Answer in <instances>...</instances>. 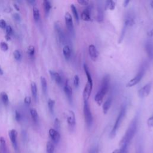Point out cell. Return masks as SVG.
Listing matches in <instances>:
<instances>
[{"label": "cell", "mask_w": 153, "mask_h": 153, "mask_svg": "<svg viewBox=\"0 0 153 153\" xmlns=\"http://www.w3.org/2000/svg\"><path fill=\"white\" fill-rule=\"evenodd\" d=\"M43 7L44 9L45 15L46 16H47L50 12L51 9H52V4H51V3L49 1L45 0V1H43Z\"/></svg>", "instance_id": "21"}, {"label": "cell", "mask_w": 153, "mask_h": 153, "mask_svg": "<svg viewBox=\"0 0 153 153\" xmlns=\"http://www.w3.org/2000/svg\"><path fill=\"white\" fill-rule=\"evenodd\" d=\"M49 73L50 75L52 77V78L56 82V83L61 86L63 84V80L62 78V76L61 75V74L56 71H52V70H50L49 71Z\"/></svg>", "instance_id": "12"}, {"label": "cell", "mask_w": 153, "mask_h": 153, "mask_svg": "<svg viewBox=\"0 0 153 153\" xmlns=\"http://www.w3.org/2000/svg\"><path fill=\"white\" fill-rule=\"evenodd\" d=\"M3 74H4L3 70V69L1 68V67H0V75H3Z\"/></svg>", "instance_id": "52"}, {"label": "cell", "mask_w": 153, "mask_h": 153, "mask_svg": "<svg viewBox=\"0 0 153 153\" xmlns=\"http://www.w3.org/2000/svg\"><path fill=\"white\" fill-rule=\"evenodd\" d=\"M55 29L59 42H61L62 44H66L67 38L59 22H56L55 23Z\"/></svg>", "instance_id": "6"}, {"label": "cell", "mask_w": 153, "mask_h": 153, "mask_svg": "<svg viewBox=\"0 0 153 153\" xmlns=\"http://www.w3.org/2000/svg\"><path fill=\"white\" fill-rule=\"evenodd\" d=\"M151 6L152 8H153V1L151 3Z\"/></svg>", "instance_id": "56"}, {"label": "cell", "mask_w": 153, "mask_h": 153, "mask_svg": "<svg viewBox=\"0 0 153 153\" xmlns=\"http://www.w3.org/2000/svg\"><path fill=\"white\" fill-rule=\"evenodd\" d=\"M32 13H33V17H34V20L35 22H38L40 19V12L39 9L36 7H34Z\"/></svg>", "instance_id": "27"}, {"label": "cell", "mask_w": 153, "mask_h": 153, "mask_svg": "<svg viewBox=\"0 0 153 153\" xmlns=\"http://www.w3.org/2000/svg\"><path fill=\"white\" fill-rule=\"evenodd\" d=\"M27 53L28 55V57L30 59H33L34 56H35V49L34 46L33 45H30L28 47V49H27Z\"/></svg>", "instance_id": "29"}, {"label": "cell", "mask_w": 153, "mask_h": 153, "mask_svg": "<svg viewBox=\"0 0 153 153\" xmlns=\"http://www.w3.org/2000/svg\"><path fill=\"white\" fill-rule=\"evenodd\" d=\"M104 19V13L101 8L97 9V21L102 22Z\"/></svg>", "instance_id": "35"}, {"label": "cell", "mask_w": 153, "mask_h": 153, "mask_svg": "<svg viewBox=\"0 0 153 153\" xmlns=\"http://www.w3.org/2000/svg\"><path fill=\"white\" fill-rule=\"evenodd\" d=\"M13 18H14V19H15L17 21H19L20 20V16L18 13H15L13 15Z\"/></svg>", "instance_id": "47"}, {"label": "cell", "mask_w": 153, "mask_h": 153, "mask_svg": "<svg viewBox=\"0 0 153 153\" xmlns=\"http://www.w3.org/2000/svg\"><path fill=\"white\" fill-rule=\"evenodd\" d=\"M0 153H2V151H1V146H0Z\"/></svg>", "instance_id": "57"}, {"label": "cell", "mask_w": 153, "mask_h": 153, "mask_svg": "<svg viewBox=\"0 0 153 153\" xmlns=\"http://www.w3.org/2000/svg\"><path fill=\"white\" fill-rule=\"evenodd\" d=\"M83 113H84V116L86 123L87 125V126L90 127L92 126L93 124V116L91 113L90 105L88 101H84Z\"/></svg>", "instance_id": "5"}, {"label": "cell", "mask_w": 153, "mask_h": 153, "mask_svg": "<svg viewBox=\"0 0 153 153\" xmlns=\"http://www.w3.org/2000/svg\"><path fill=\"white\" fill-rule=\"evenodd\" d=\"M28 3H29V4H32V5H33V4H34L36 2H35V1H28Z\"/></svg>", "instance_id": "53"}, {"label": "cell", "mask_w": 153, "mask_h": 153, "mask_svg": "<svg viewBox=\"0 0 153 153\" xmlns=\"http://www.w3.org/2000/svg\"><path fill=\"white\" fill-rule=\"evenodd\" d=\"M0 146H1L2 153H7L6 141L3 137H0Z\"/></svg>", "instance_id": "24"}, {"label": "cell", "mask_w": 153, "mask_h": 153, "mask_svg": "<svg viewBox=\"0 0 153 153\" xmlns=\"http://www.w3.org/2000/svg\"><path fill=\"white\" fill-rule=\"evenodd\" d=\"M7 26V23L5 20L0 19V28H1L2 29H6Z\"/></svg>", "instance_id": "43"}, {"label": "cell", "mask_w": 153, "mask_h": 153, "mask_svg": "<svg viewBox=\"0 0 153 153\" xmlns=\"http://www.w3.org/2000/svg\"><path fill=\"white\" fill-rule=\"evenodd\" d=\"M64 92L66 94V96L70 102L71 104H72V89L69 83V81L68 80H66L64 87Z\"/></svg>", "instance_id": "10"}, {"label": "cell", "mask_w": 153, "mask_h": 153, "mask_svg": "<svg viewBox=\"0 0 153 153\" xmlns=\"http://www.w3.org/2000/svg\"><path fill=\"white\" fill-rule=\"evenodd\" d=\"M135 24V20L134 19L131 18V17H129L127 18V19H126L125 22H124V25H126L127 27L128 26H132Z\"/></svg>", "instance_id": "36"}, {"label": "cell", "mask_w": 153, "mask_h": 153, "mask_svg": "<svg viewBox=\"0 0 153 153\" xmlns=\"http://www.w3.org/2000/svg\"><path fill=\"white\" fill-rule=\"evenodd\" d=\"M89 54L93 61H96L97 59L99 56L98 52L93 44H91L89 47Z\"/></svg>", "instance_id": "14"}, {"label": "cell", "mask_w": 153, "mask_h": 153, "mask_svg": "<svg viewBox=\"0 0 153 153\" xmlns=\"http://www.w3.org/2000/svg\"><path fill=\"white\" fill-rule=\"evenodd\" d=\"M31 94L34 100L37 102L38 98V90H37V86L35 82H32L31 84Z\"/></svg>", "instance_id": "20"}, {"label": "cell", "mask_w": 153, "mask_h": 153, "mask_svg": "<svg viewBox=\"0 0 153 153\" xmlns=\"http://www.w3.org/2000/svg\"><path fill=\"white\" fill-rule=\"evenodd\" d=\"M146 70V66L145 64H143L142 65V67H141L139 72H138L137 75L132 80H130L126 84V87H132L135 85H136L138 83L140 82V81L143 78L145 72Z\"/></svg>", "instance_id": "4"}, {"label": "cell", "mask_w": 153, "mask_h": 153, "mask_svg": "<svg viewBox=\"0 0 153 153\" xmlns=\"http://www.w3.org/2000/svg\"><path fill=\"white\" fill-rule=\"evenodd\" d=\"M91 10L89 7L86 8L84 10V11L81 13V19L84 21H90L91 20V16H90Z\"/></svg>", "instance_id": "19"}, {"label": "cell", "mask_w": 153, "mask_h": 153, "mask_svg": "<svg viewBox=\"0 0 153 153\" xmlns=\"http://www.w3.org/2000/svg\"><path fill=\"white\" fill-rule=\"evenodd\" d=\"M92 89H93V86H91L89 83H87L83 90V99L84 101H88L89 99L90 98Z\"/></svg>", "instance_id": "15"}, {"label": "cell", "mask_w": 153, "mask_h": 153, "mask_svg": "<svg viewBox=\"0 0 153 153\" xmlns=\"http://www.w3.org/2000/svg\"><path fill=\"white\" fill-rule=\"evenodd\" d=\"M77 2L81 6H88L89 4V2L86 0H78Z\"/></svg>", "instance_id": "44"}, {"label": "cell", "mask_w": 153, "mask_h": 153, "mask_svg": "<svg viewBox=\"0 0 153 153\" xmlns=\"http://www.w3.org/2000/svg\"><path fill=\"white\" fill-rule=\"evenodd\" d=\"M6 35L10 37L13 33V29L10 25H7V27L6 28Z\"/></svg>", "instance_id": "38"}, {"label": "cell", "mask_w": 153, "mask_h": 153, "mask_svg": "<svg viewBox=\"0 0 153 153\" xmlns=\"http://www.w3.org/2000/svg\"><path fill=\"white\" fill-rule=\"evenodd\" d=\"M98 152H99V149L97 146L92 148L89 151V153H98Z\"/></svg>", "instance_id": "46"}, {"label": "cell", "mask_w": 153, "mask_h": 153, "mask_svg": "<svg viewBox=\"0 0 153 153\" xmlns=\"http://www.w3.org/2000/svg\"><path fill=\"white\" fill-rule=\"evenodd\" d=\"M80 84V78L77 75H75L74 78V85L75 88H77Z\"/></svg>", "instance_id": "39"}, {"label": "cell", "mask_w": 153, "mask_h": 153, "mask_svg": "<svg viewBox=\"0 0 153 153\" xmlns=\"http://www.w3.org/2000/svg\"><path fill=\"white\" fill-rule=\"evenodd\" d=\"M138 127V118L135 117L131 122L127 130H126L124 136L120 142V148L128 149L129 145L133 138L137 130Z\"/></svg>", "instance_id": "1"}, {"label": "cell", "mask_w": 153, "mask_h": 153, "mask_svg": "<svg viewBox=\"0 0 153 153\" xmlns=\"http://www.w3.org/2000/svg\"><path fill=\"white\" fill-rule=\"evenodd\" d=\"M136 153H142V148L140 145L137 146V148L136 149Z\"/></svg>", "instance_id": "48"}, {"label": "cell", "mask_w": 153, "mask_h": 153, "mask_svg": "<svg viewBox=\"0 0 153 153\" xmlns=\"http://www.w3.org/2000/svg\"><path fill=\"white\" fill-rule=\"evenodd\" d=\"M29 112L33 122L35 123H37L38 122V114L37 111L35 108H31Z\"/></svg>", "instance_id": "23"}, {"label": "cell", "mask_w": 153, "mask_h": 153, "mask_svg": "<svg viewBox=\"0 0 153 153\" xmlns=\"http://www.w3.org/2000/svg\"><path fill=\"white\" fill-rule=\"evenodd\" d=\"M13 56L15 59L17 61H20L22 59V53L20 52V51L19 50H16L14 51L13 52Z\"/></svg>", "instance_id": "33"}, {"label": "cell", "mask_w": 153, "mask_h": 153, "mask_svg": "<svg viewBox=\"0 0 153 153\" xmlns=\"http://www.w3.org/2000/svg\"><path fill=\"white\" fill-rule=\"evenodd\" d=\"M6 38L7 39V40H10V36H8V35H6Z\"/></svg>", "instance_id": "55"}, {"label": "cell", "mask_w": 153, "mask_h": 153, "mask_svg": "<svg viewBox=\"0 0 153 153\" xmlns=\"http://www.w3.org/2000/svg\"><path fill=\"white\" fill-rule=\"evenodd\" d=\"M40 81H41V85L42 92L44 93V94H46L47 92V80H46V79H45V78L44 77H41Z\"/></svg>", "instance_id": "25"}, {"label": "cell", "mask_w": 153, "mask_h": 153, "mask_svg": "<svg viewBox=\"0 0 153 153\" xmlns=\"http://www.w3.org/2000/svg\"><path fill=\"white\" fill-rule=\"evenodd\" d=\"M14 7H15V9H16L18 11H19V10H20V7H19V6L18 4H14Z\"/></svg>", "instance_id": "51"}, {"label": "cell", "mask_w": 153, "mask_h": 153, "mask_svg": "<svg viewBox=\"0 0 153 153\" xmlns=\"http://www.w3.org/2000/svg\"><path fill=\"white\" fill-rule=\"evenodd\" d=\"M9 138L11 140L13 148L15 149V151H18V142H17V139H18L17 131L15 129H12L9 131Z\"/></svg>", "instance_id": "11"}, {"label": "cell", "mask_w": 153, "mask_h": 153, "mask_svg": "<svg viewBox=\"0 0 153 153\" xmlns=\"http://www.w3.org/2000/svg\"><path fill=\"white\" fill-rule=\"evenodd\" d=\"M120 153H128V149L120 148Z\"/></svg>", "instance_id": "49"}, {"label": "cell", "mask_w": 153, "mask_h": 153, "mask_svg": "<svg viewBox=\"0 0 153 153\" xmlns=\"http://www.w3.org/2000/svg\"><path fill=\"white\" fill-rule=\"evenodd\" d=\"M46 151H47V153H54L55 146L52 142L50 141L47 142L46 145Z\"/></svg>", "instance_id": "31"}, {"label": "cell", "mask_w": 153, "mask_h": 153, "mask_svg": "<svg viewBox=\"0 0 153 153\" xmlns=\"http://www.w3.org/2000/svg\"><path fill=\"white\" fill-rule=\"evenodd\" d=\"M112 153H120V149H116V150H114Z\"/></svg>", "instance_id": "54"}, {"label": "cell", "mask_w": 153, "mask_h": 153, "mask_svg": "<svg viewBox=\"0 0 153 153\" xmlns=\"http://www.w3.org/2000/svg\"><path fill=\"white\" fill-rule=\"evenodd\" d=\"M129 3H130V1H129V0H126V1H124L123 3V6L124 7H126L128 6Z\"/></svg>", "instance_id": "50"}, {"label": "cell", "mask_w": 153, "mask_h": 153, "mask_svg": "<svg viewBox=\"0 0 153 153\" xmlns=\"http://www.w3.org/2000/svg\"><path fill=\"white\" fill-rule=\"evenodd\" d=\"M71 9L73 16L74 17V19L75 20V22H76V23L77 24H78L79 23V20H80V19H79V15L78 13V12H77V8H76L74 4H71Z\"/></svg>", "instance_id": "26"}, {"label": "cell", "mask_w": 153, "mask_h": 153, "mask_svg": "<svg viewBox=\"0 0 153 153\" xmlns=\"http://www.w3.org/2000/svg\"><path fill=\"white\" fill-rule=\"evenodd\" d=\"M145 50L149 59H153V44L151 42H147L145 44Z\"/></svg>", "instance_id": "17"}, {"label": "cell", "mask_w": 153, "mask_h": 153, "mask_svg": "<svg viewBox=\"0 0 153 153\" xmlns=\"http://www.w3.org/2000/svg\"><path fill=\"white\" fill-rule=\"evenodd\" d=\"M55 101L52 99H49L48 100V108L49 111L52 114H54V108H55Z\"/></svg>", "instance_id": "28"}, {"label": "cell", "mask_w": 153, "mask_h": 153, "mask_svg": "<svg viewBox=\"0 0 153 153\" xmlns=\"http://www.w3.org/2000/svg\"><path fill=\"white\" fill-rule=\"evenodd\" d=\"M67 123L71 131H73L75 126V116L72 111H69L67 116Z\"/></svg>", "instance_id": "9"}, {"label": "cell", "mask_w": 153, "mask_h": 153, "mask_svg": "<svg viewBox=\"0 0 153 153\" xmlns=\"http://www.w3.org/2000/svg\"><path fill=\"white\" fill-rule=\"evenodd\" d=\"M110 83V77L109 75H105L102 81L100 90L96 93L94 97V100L97 105L100 106L103 102V99L105 95L108 92Z\"/></svg>", "instance_id": "2"}, {"label": "cell", "mask_w": 153, "mask_h": 153, "mask_svg": "<svg viewBox=\"0 0 153 153\" xmlns=\"http://www.w3.org/2000/svg\"><path fill=\"white\" fill-rule=\"evenodd\" d=\"M31 97L30 96H26L24 99V102L26 105H29L31 104Z\"/></svg>", "instance_id": "42"}, {"label": "cell", "mask_w": 153, "mask_h": 153, "mask_svg": "<svg viewBox=\"0 0 153 153\" xmlns=\"http://www.w3.org/2000/svg\"><path fill=\"white\" fill-rule=\"evenodd\" d=\"M106 7L109 9L110 10H114L116 7V3L114 1H106Z\"/></svg>", "instance_id": "34"}, {"label": "cell", "mask_w": 153, "mask_h": 153, "mask_svg": "<svg viewBox=\"0 0 153 153\" xmlns=\"http://www.w3.org/2000/svg\"><path fill=\"white\" fill-rule=\"evenodd\" d=\"M113 102V99L111 97H109L107 100L105 102L104 104H103L102 109H103V112L104 114H107L109 111V110L111 108V104Z\"/></svg>", "instance_id": "16"}, {"label": "cell", "mask_w": 153, "mask_h": 153, "mask_svg": "<svg viewBox=\"0 0 153 153\" xmlns=\"http://www.w3.org/2000/svg\"><path fill=\"white\" fill-rule=\"evenodd\" d=\"M63 52V55L64 56L65 58V59L67 61L70 60V59L71 58V48L70 47V45H65L62 50Z\"/></svg>", "instance_id": "18"}, {"label": "cell", "mask_w": 153, "mask_h": 153, "mask_svg": "<svg viewBox=\"0 0 153 153\" xmlns=\"http://www.w3.org/2000/svg\"><path fill=\"white\" fill-rule=\"evenodd\" d=\"M54 126L55 127V130H56L57 131L59 132V130L60 129V127H61V123H60V121L58 119H55Z\"/></svg>", "instance_id": "41"}, {"label": "cell", "mask_w": 153, "mask_h": 153, "mask_svg": "<svg viewBox=\"0 0 153 153\" xmlns=\"http://www.w3.org/2000/svg\"><path fill=\"white\" fill-rule=\"evenodd\" d=\"M127 26L124 24V26L122 28V32H121V34H120V37H119V43L120 44L122 42L123 40V38L125 36V34L126 33V30H127Z\"/></svg>", "instance_id": "32"}, {"label": "cell", "mask_w": 153, "mask_h": 153, "mask_svg": "<svg viewBox=\"0 0 153 153\" xmlns=\"http://www.w3.org/2000/svg\"><path fill=\"white\" fill-rule=\"evenodd\" d=\"M0 48H1V49L3 51H4V52H6V51L9 50V45L6 42L2 41L0 42Z\"/></svg>", "instance_id": "37"}, {"label": "cell", "mask_w": 153, "mask_h": 153, "mask_svg": "<svg viewBox=\"0 0 153 153\" xmlns=\"http://www.w3.org/2000/svg\"><path fill=\"white\" fill-rule=\"evenodd\" d=\"M151 83H148L145 85L143 87L138 90V96L141 98H144L147 97L151 92Z\"/></svg>", "instance_id": "8"}, {"label": "cell", "mask_w": 153, "mask_h": 153, "mask_svg": "<svg viewBox=\"0 0 153 153\" xmlns=\"http://www.w3.org/2000/svg\"><path fill=\"white\" fill-rule=\"evenodd\" d=\"M126 107L123 106L122 107L119 114L117 117V119L116 120V122L114 123V127L110 134V137L111 139H113L115 138V136H116L117 134V132L118 131L124 117L126 115Z\"/></svg>", "instance_id": "3"}, {"label": "cell", "mask_w": 153, "mask_h": 153, "mask_svg": "<svg viewBox=\"0 0 153 153\" xmlns=\"http://www.w3.org/2000/svg\"><path fill=\"white\" fill-rule=\"evenodd\" d=\"M1 100L3 102V104L6 105V106H7L9 104V96L7 95V94L4 92H1Z\"/></svg>", "instance_id": "30"}, {"label": "cell", "mask_w": 153, "mask_h": 153, "mask_svg": "<svg viewBox=\"0 0 153 153\" xmlns=\"http://www.w3.org/2000/svg\"><path fill=\"white\" fill-rule=\"evenodd\" d=\"M48 133L51 139H52L54 143H58L59 142L61 139V135L58 131H57L55 129H50Z\"/></svg>", "instance_id": "13"}, {"label": "cell", "mask_w": 153, "mask_h": 153, "mask_svg": "<svg viewBox=\"0 0 153 153\" xmlns=\"http://www.w3.org/2000/svg\"><path fill=\"white\" fill-rule=\"evenodd\" d=\"M83 67H84V70L85 71L86 77H87V83H89L91 86H93V80H92L90 72L89 71V68H88V67L87 66L86 64H84Z\"/></svg>", "instance_id": "22"}, {"label": "cell", "mask_w": 153, "mask_h": 153, "mask_svg": "<svg viewBox=\"0 0 153 153\" xmlns=\"http://www.w3.org/2000/svg\"><path fill=\"white\" fill-rule=\"evenodd\" d=\"M15 120L18 122H20L22 120V115L20 114V113L18 111H15Z\"/></svg>", "instance_id": "40"}, {"label": "cell", "mask_w": 153, "mask_h": 153, "mask_svg": "<svg viewBox=\"0 0 153 153\" xmlns=\"http://www.w3.org/2000/svg\"><path fill=\"white\" fill-rule=\"evenodd\" d=\"M65 19L66 26L69 33L72 37L75 36V30H74L73 20H72V18L71 15L69 12H67L65 15Z\"/></svg>", "instance_id": "7"}, {"label": "cell", "mask_w": 153, "mask_h": 153, "mask_svg": "<svg viewBox=\"0 0 153 153\" xmlns=\"http://www.w3.org/2000/svg\"><path fill=\"white\" fill-rule=\"evenodd\" d=\"M147 124L149 127H153V116L148 119Z\"/></svg>", "instance_id": "45"}]
</instances>
